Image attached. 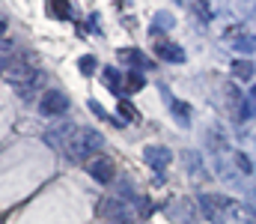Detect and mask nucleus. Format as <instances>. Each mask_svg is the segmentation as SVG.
Masks as SVG:
<instances>
[{"instance_id": "nucleus-15", "label": "nucleus", "mask_w": 256, "mask_h": 224, "mask_svg": "<svg viewBox=\"0 0 256 224\" xmlns=\"http://www.w3.org/2000/svg\"><path fill=\"white\" fill-rule=\"evenodd\" d=\"M208 144H212L214 152H224V149H226V135L214 126V129H208Z\"/></svg>"}, {"instance_id": "nucleus-19", "label": "nucleus", "mask_w": 256, "mask_h": 224, "mask_svg": "<svg viewBox=\"0 0 256 224\" xmlns=\"http://www.w3.org/2000/svg\"><path fill=\"white\" fill-rule=\"evenodd\" d=\"M236 164H238V170H242V173H248V176L254 173V161H250L244 152H236Z\"/></svg>"}, {"instance_id": "nucleus-6", "label": "nucleus", "mask_w": 256, "mask_h": 224, "mask_svg": "<svg viewBox=\"0 0 256 224\" xmlns=\"http://www.w3.org/2000/svg\"><path fill=\"white\" fill-rule=\"evenodd\" d=\"M86 173H90L96 182L108 185V182H114V176H116V164H114L110 158H104V155H96V158L86 161Z\"/></svg>"}, {"instance_id": "nucleus-14", "label": "nucleus", "mask_w": 256, "mask_h": 224, "mask_svg": "<svg viewBox=\"0 0 256 224\" xmlns=\"http://www.w3.org/2000/svg\"><path fill=\"white\" fill-rule=\"evenodd\" d=\"M232 48H236V51H242V54H254V51H256V36H254V33L238 36V39L232 42Z\"/></svg>"}, {"instance_id": "nucleus-8", "label": "nucleus", "mask_w": 256, "mask_h": 224, "mask_svg": "<svg viewBox=\"0 0 256 224\" xmlns=\"http://www.w3.org/2000/svg\"><path fill=\"white\" fill-rule=\"evenodd\" d=\"M98 212H102V218H108V221H126L128 215V206L122 200H114V197H108V200H102L98 203Z\"/></svg>"}, {"instance_id": "nucleus-16", "label": "nucleus", "mask_w": 256, "mask_h": 224, "mask_svg": "<svg viewBox=\"0 0 256 224\" xmlns=\"http://www.w3.org/2000/svg\"><path fill=\"white\" fill-rule=\"evenodd\" d=\"M143 87V75L140 72H128L122 78V93H134V90H140Z\"/></svg>"}, {"instance_id": "nucleus-9", "label": "nucleus", "mask_w": 256, "mask_h": 224, "mask_svg": "<svg viewBox=\"0 0 256 224\" xmlns=\"http://www.w3.org/2000/svg\"><path fill=\"white\" fill-rule=\"evenodd\" d=\"M155 54L167 63H185V48L182 45H173V42H158L155 45Z\"/></svg>"}, {"instance_id": "nucleus-24", "label": "nucleus", "mask_w": 256, "mask_h": 224, "mask_svg": "<svg viewBox=\"0 0 256 224\" xmlns=\"http://www.w3.org/2000/svg\"><path fill=\"white\" fill-rule=\"evenodd\" d=\"M3 33H6V24H3V21H0V36H3Z\"/></svg>"}, {"instance_id": "nucleus-23", "label": "nucleus", "mask_w": 256, "mask_h": 224, "mask_svg": "<svg viewBox=\"0 0 256 224\" xmlns=\"http://www.w3.org/2000/svg\"><path fill=\"white\" fill-rule=\"evenodd\" d=\"M6 66H9V60H6V57L0 54V72H6Z\"/></svg>"}, {"instance_id": "nucleus-26", "label": "nucleus", "mask_w": 256, "mask_h": 224, "mask_svg": "<svg viewBox=\"0 0 256 224\" xmlns=\"http://www.w3.org/2000/svg\"><path fill=\"white\" fill-rule=\"evenodd\" d=\"M254 200H256V188H254Z\"/></svg>"}, {"instance_id": "nucleus-5", "label": "nucleus", "mask_w": 256, "mask_h": 224, "mask_svg": "<svg viewBox=\"0 0 256 224\" xmlns=\"http://www.w3.org/2000/svg\"><path fill=\"white\" fill-rule=\"evenodd\" d=\"M39 111L45 114V117H60L68 111V96L60 93V90H48V93H42L39 96Z\"/></svg>"}, {"instance_id": "nucleus-10", "label": "nucleus", "mask_w": 256, "mask_h": 224, "mask_svg": "<svg viewBox=\"0 0 256 224\" xmlns=\"http://www.w3.org/2000/svg\"><path fill=\"white\" fill-rule=\"evenodd\" d=\"M120 60L128 63V66H134V69H149L152 66V60L143 51H137V48H120Z\"/></svg>"}, {"instance_id": "nucleus-11", "label": "nucleus", "mask_w": 256, "mask_h": 224, "mask_svg": "<svg viewBox=\"0 0 256 224\" xmlns=\"http://www.w3.org/2000/svg\"><path fill=\"white\" fill-rule=\"evenodd\" d=\"M230 69H232V75H236L238 81H250V78L256 75V66L250 63V60H232Z\"/></svg>"}, {"instance_id": "nucleus-20", "label": "nucleus", "mask_w": 256, "mask_h": 224, "mask_svg": "<svg viewBox=\"0 0 256 224\" xmlns=\"http://www.w3.org/2000/svg\"><path fill=\"white\" fill-rule=\"evenodd\" d=\"M96 66H98V63H96V57H90V54H86V57H80V63H78V69H80L84 75H92V72H96Z\"/></svg>"}, {"instance_id": "nucleus-21", "label": "nucleus", "mask_w": 256, "mask_h": 224, "mask_svg": "<svg viewBox=\"0 0 256 224\" xmlns=\"http://www.w3.org/2000/svg\"><path fill=\"white\" fill-rule=\"evenodd\" d=\"M155 24H158L161 30H167V27H173V15H170V12H158V15H155Z\"/></svg>"}, {"instance_id": "nucleus-18", "label": "nucleus", "mask_w": 256, "mask_h": 224, "mask_svg": "<svg viewBox=\"0 0 256 224\" xmlns=\"http://www.w3.org/2000/svg\"><path fill=\"white\" fill-rule=\"evenodd\" d=\"M116 111H120V117H122V120H128V123H137V120H140V114H137L128 102H122V99H120V108H116Z\"/></svg>"}, {"instance_id": "nucleus-12", "label": "nucleus", "mask_w": 256, "mask_h": 224, "mask_svg": "<svg viewBox=\"0 0 256 224\" xmlns=\"http://www.w3.org/2000/svg\"><path fill=\"white\" fill-rule=\"evenodd\" d=\"M170 111H173V117H179V126H182V129L191 126V108H188L185 102H173V99H170Z\"/></svg>"}, {"instance_id": "nucleus-4", "label": "nucleus", "mask_w": 256, "mask_h": 224, "mask_svg": "<svg viewBox=\"0 0 256 224\" xmlns=\"http://www.w3.org/2000/svg\"><path fill=\"white\" fill-rule=\"evenodd\" d=\"M226 197L224 194H200L196 197V206L202 209V215L208 218V221H218L224 224V218H226Z\"/></svg>"}, {"instance_id": "nucleus-1", "label": "nucleus", "mask_w": 256, "mask_h": 224, "mask_svg": "<svg viewBox=\"0 0 256 224\" xmlns=\"http://www.w3.org/2000/svg\"><path fill=\"white\" fill-rule=\"evenodd\" d=\"M3 75H6V81L18 90L21 99H30V93L42 84V72L33 69L30 57H15V60H9V66H6Z\"/></svg>"}, {"instance_id": "nucleus-22", "label": "nucleus", "mask_w": 256, "mask_h": 224, "mask_svg": "<svg viewBox=\"0 0 256 224\" xmlns=\"http://www.w3.org/2000/svg\"><path fill=\"white\" fill-rule=\"evenodd\" d=\"M90 111H92L96 117H102V120H110V117H108V111H104V108H102L98 102H90Z\"/></svg>"}, {"instance_id": "nucleus-17", "label": "nucleus", "mask_w": 256, "mask_h": 224, "mask_svg": "<svg viewBox=\"0 0 256 224\" xmlns=\"http://www.w3.org/2000/svg\"><path fill=\"white\" fill-rule=\"evenodd\" d=\"M48 12L57 15V18H68V15H72V6H68L66 0H54V3H48Z\"/></svg>"}, {"instance_id": "nucleus-25", "label": "nucleus", "mask_w": 256, "mask_h": 224, "mask_svg": "<svg viewBox=\"0 0 256 224\" xmlns=\"http://www.w3.org/2000/svg\"><path fill=\"white\" fill-rule=\"evenodd\" d=\"M250 96H254V99H256V87H254V90H250Z\"/></svg>"}, {"instance_id": "nucleus-7", "label": "nucleus", "mask_w": 256, "mask_h": 224, "mask_svg": "<svg viewBox=\"0 0 256 224\" xmlns=\"http://www.w3.org/2000/svg\"><path fill=\"white\" fill-rule=\"evenodd\" d=\"M143 158H146V164H149L155 173H164V170L170 167V161H173V152L167 147H161V144H149V147L143 149Z\"/></svg>"}, {"instance_id": "nucleus-3", "label": "nucleus", "mask_w": 256, "mask_h": 224, "mask_svg": "<svg viewBox=\"0 0 256 224\" xmlns=\"http://www.w3.org/2000/svg\"><path fill=\"white\" fill-rule=\"evenodd\" d=\"M78 132H80V129H78L74 123H68V120H60L57 126H51V129L45 132V144H48L51 149H57V152H63V155H66V152H68V147L74 144Z\"/></svg>"}, {"instance_id": "nucleus-13", "label": "nucleus", "mask_w": 256, "mask_h": 224, "mask_svg": "<svg viewBox=\"0 0 256 224\" xmlns=\"http://www.w3.org/2000/svg\"><path fill=\"white\" fill-rule=\"evenodd\" d=\"M104 84H108V90L114 93V96H122V78L116 69H110V66H104Z\"/></svg>"}, {"instance_id": "nucleus-2", "label": "nucleus", "mask_w": 256, "mask_h": 224, "mask_svg": "<svg viewBox=\"0 0 256 224\" xmlns=\"http://www.w3.org/2000/svg\"><path fill=\"white\" fill-rule=\"evenodd\" d=\"M102 147H104V138H102L96 129H80L78 138H74V144H72L68 152H66V158H68V161H84L86 155L98 152Z\"/></svg>"}]
</instances>
